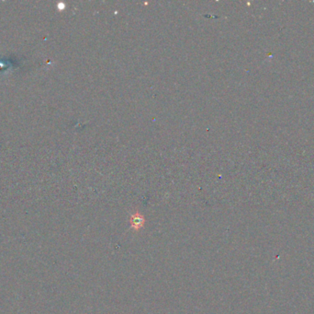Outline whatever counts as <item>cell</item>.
<instances>
[{
	"label": "cell",
	"instance_id": "cell-1",
	"mask_svg": "<svg viewBox=\"0 0 314 314\" xmlns=\"http://www.w3.org/2000/svg\"><path fill=\"white\" fill-rule=\"evenodd\" d=\"M130 223H131V226L133 228L135 231H139L140 229H141L144 223H146V219L142 215H141L140 213H134L131 216L130 218Z\"/></svg>",
	"mask_w": 314,
	"mask_h": 314
}]
</instances>
